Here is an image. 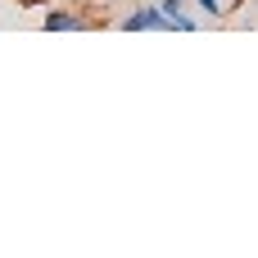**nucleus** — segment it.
Wrapping results in <instances>:
<instances>
[{
	"label": "nucleus",
	"instance_id": "f257e3e1",
	"mask_svg": "<svg viewBox=\"0 0 258 258\" xmlns=\"http://www.w3.org/2000/svg\"><path fill=\"white\" fill-rule=\"evenodd\" d=\"M118 27H122V32H172V18L163 14V5H141V9H132Z\"/></svg>",
	"mask_w": 258,
	"mask_h": 258
},
{
	"label": "nucleus",
	"instance_id": "f03ea898",
	"mask_svg": "<svg viewBox=\"0 0 258 258\" xmlns=\"http://www.w3.org/2000/svg\"><path fill=\"white\" fill-rule=\"evenodd\" d=\"M45 27L50 32H82V27H91V18L77 14V9H50L45 14Z\"/></svg>",
	"mask_w": 258,
	"mask_h": 258
},
{
	"label": "nucleus",
	"instance_id": "7ed1b4c3",
	"mask_svg": "<svg viewBox=\"0 0 258 258\" xmlns=\"http://www.w3.org/2000/svg\"><path fill=\"white\" fill-rule=\"evenodd\" d=\"M195 9H200V18H204V23H218L227 5H222V0H195Z\"/></svg>",
	"mask_w": 258,
	"mask_h": 258
}]
</instances>
